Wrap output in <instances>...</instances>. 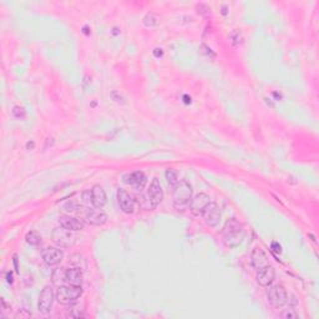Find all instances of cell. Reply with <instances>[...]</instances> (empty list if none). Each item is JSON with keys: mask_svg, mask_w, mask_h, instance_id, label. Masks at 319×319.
Listing matches in <instances>:
<instances>
[{"mask_svg": "<svg viewBox=\"0 0 319 319\" xmlns=\"http://www.w3.org/2000/svg\"><path fill=\"white\" fill-rule=\"evenodd\" d=\"M244 237V228L236 218H231L226 222L222 229V239L229 248H236L241 244Z\"/></svg>", "mask_w": 319, "mask_h": 319, "instance_id": "6da1fadb", "label": "cell"}, {"mask_svg": "<svg viewBox=\"0 0 319 319\" xmlns=\"http://www.w3.org/2000/svg\"><path fill=\"white\" fill-rule=\"evenodd\" d=\"M173 207L177 211H183L189 206L192 199V186L186 179H179L178 183L173 187Z\"/></svg>", "mask_w": 319, "mask_h": 319, "instance_id": "7a4b0ae2", "label": "cell"}, {"mask_svg": "<svg viewBox=\"0 0 319 319\" xmlns=\"http://www.w3.org/2000/svg\"><path fill=\"white\" fill-rule=\"evenodd\" d=\"M56 301L60 304L69 306V304L75 303L80 297L82 296L81 286H71V284H62L57 287L56 291Z\"/></svg>", "mask_w": 319, "mask_h": 319, "instance_id": "3957f363", "label": "cell"}, {"mask_svg": "<svg viewBox=\"0 0 319 319\" xmlns=\"http://www.w3.org/2000/svg\"><path fill=\"white\" fill-rule=\"evenodd\" d=\"M51 241L59 248H69L75 243V236L72 231H69V229L60 226L59 228H55L52 231Z\"/></svg>", "mask_w": 319, "mask_h": 319, "instance_id": "277c9868", "label": "cell"}, {"mask_svg": "<svg viewBox=\"0 0 319 319\" xmlns=\"http://www.w3.org/2000/svg\"><path fill=\"white\" fill-rule=\"evenodd\" d=\"M268 291H267V298L272 306L283 307L284 304L288 302V293H287L286 288L281 284H276V286H268Z\"/></svg>", "mask_w": 319, "mask_h": 319, "instance_id": "5b68a950", "label": "cell"}, {"mask_svg": "<svg viewBox=\"0 0 319 319\" xmlns=\"http://www.w3.org/2000/svg\"><path fill=\"white\" fill-rule=\"evenodd\" d=\"M163 199V191H162L161 183L159 178H154L150 183L149 189H147V203H149V209H154L159 206Z\"/></svg>", "mask_w": 319, "mask_h": 319, "instance_id": "8992f818", "label": "cell"}, {"mask_svg": "<svg viewBox=\"0 0 319 319\" xmlns=\"http://www.w3.org/2000/svg\"><path fill=\"white\" fill-rule=\"evenodd\" d=\"M54 299H56V296H55L52 288L50 286H45L42 288V291L40 292L39 302H37V309H39L40 313H50L52 303H54Z\"/></svg>", "mask_w": 319, "mask_h": 319, "instance_id": "52a82bcc", "label": "cell"}, {"mask_svg": "<svg viewBox=\"0 0 319 319\" xmlns=\"http://www.w3.org/2000/svg\"><path fill=\"white\" fill-rule=\"evenodd\" d=\"M211 197L206 193H198L191 199L189 202V211L194 214V216H202L204 209L207 208L209 203H211Z\"/></svg>", "mask_w": 319, "mask_h": 319, "instance_id": "ba28073f", "label": "cell"}, {"mask_svg": "<svg viewBox=\"0 0 319 319\" xmlns=\"http://www.w3.org/2000/svg\"><path fill=\"white\" fill-rule=\"evenodd\" d=\"M117 202H119V206L121 208V211L126 214L134 213L135 211V199L132 197V194H130L129 192L125 191V189L120 188L117 191Z\"/></svg>", "mask_w": 319, "mask_h": 319, "instance_id": "9c48e42d", "label": "cell"}, {"mask_svg": "<svg viewBox=\"0 0 319 319\" xmlns=\"http://www.w3.org/2000/svg\"><path fill=\"white\" fill-rule=\"evenodd\" d=\"M203 216L204 222L208 224L209 227H217L219 224V221H221V209L217 206L216 203L211 202V203L207 206V208L204 209V212L202 213Z\"/></svg>", "mask_w": 319, "mask_h": 319, "instance_id": "30bf717a", "label": "cell"}, {"mask_svg": "<svg viewBox=\"0 0 319 319\" xmlns=\"http://www.w3.org/2000/svg\"><path fill=\"white\" fill-rule=\"evenodd\" d=\"M42 259L47 266H56L64 259V252L59 247H49L42 252Z\"/></svg>", "mask_w": 319, "mask_h": 319, "instance_id": "8fae6325", "label": "cell"}, {"mask_svg": "<svg viewBox=\"0 0 319 319\" xmlns=\"http://www.w3.org/2000/svg\"><path fill=\"white\" fill-rule=\"evenodd\" d=\"M90 199H91V204L95 208H102L107 203L106 193H105L104 188L99 184H95L90 189Z\"/></svg>", "mask_w": 319, "mask_h": 319, "instance_id": "7c38bea8", "label": "cell"}, {"mask_svg": "<svg viewBox=\"0 0 319 319\" xmlns=\"http://www.w3.org/2000/svg\"><path fill=\"white\" fill-rule=\"evenodd\" d=\"M59 223L61 227H64V228L72 232L81 231L85 227V222L82 221V219L76 218V217L67 216V214H62V216L59 217Z\"/></svg>", "mask_w": 319, "mask_h": 319, "instance_id": "4fadbf2b", "label": "cell"}, {"mask_svg": "<svg viewBox=\"0 0 319 319\" xmlns=\"http://www.w3.org/2000/svg\"><path fill=\"white\" fill-rule=\"evenodd\" d=\"M251 263L257 272L266 268L267 266H269L268 257H267V254L264 253L263 249L259 248V247H257V248L253 249L251 256Z\"/></svg>", "mask_w": 319, "mask_h": 319, "instance_id": "5bb4252c", "label": "cell"}, {"mask_svg": "<svg viewBox=\"0 0 319 319\" xmlns=\"http://www.w3.org/2000/svg\"><path fill=\"white\" fill-rule=\"evenodd\" d=\"M274 278H276V271H274L273 267L269 264L266 268L261 269V271L257 272V283L262 287H268L273 283Z\"/></svg>", "mask_w": 319, "mask_h": 319, "instance_id": "9a60e30c", "label": "cell"}, {"mask_svg": "<svg viewBox=\"0 0 319 319\" xmlns=\"http://www.w3.org/2000/svg\"><path fill=\"white\" fill-rule=\"evenodd\" d=\"M85 219H86V222L90 224V226L100 227V226H104V224L107 222V214L104 213V212L99 208L89 209Z\"/></svg>", "mask_w": 319, "mask_h": 319, "instance_id": "2e32d148", "label": "cell"}, {"mask_svg": "<svg viewBox=\"0 0 319 319\" xmlns=\"http://www.w3.org/2000/svg\"><path fill=\"white\" fill-rule=\"evenodd\" d=\"M125 182L131 184V186L135 187L136 189H142L145 186H146L147 177L144 172L136 171L127 174V176H125Z\"/></svg>", "mask_w": 319, "mask_h": 319, "instance_id": "e0dca14e", "label": "cell"}, {"mask_svg": "<svg viewBox=\"0 0 319 319\" xmlns=\"http://www.w3.org/2000/svg\"><path fill=\"white\" fill-rule=\"evenodd\" d=\"M82 283V272L81 269L75 267V268H65V284H71V286H81Z\"/></svg>", "mask_w": 319, "mask_h": 319, "instance_id": "ac0fdd59", "label": "cell"}, {"mask_svg": "<svg viewBox=\"0 0 319 319\" xmlns=\"http://www.w3.org/2000/svg\"><path fill=\"white\" fill-rule=\"evenodd\" d=\"M52 283L56 286H62L65 284V268H57L52 272L51 274Z\"/></svg>", "mask_w": 319, "mask_h": 319, "instance_id": "d6986e66", "label": "cell"}, {"mask_svg": "<svg viewBox=\"0 0 319 319\" xmlns=\"http://www.w3.org/2000/svg\"><path fill=\"white\" fill-rule=\"evenodd\" d=\"M164 176H166V179H167V183L169 184V186L173 188L174 186H176L177 183H178V176H177V172L174 171L173 168H168L166 171V173H164Z\"/></svg>", "mask_w": 319, "mask_h": 319, "instance_id": "ffe728a7", "label": "cell"}, {"mask_svg": "<svg viewBox=\"0 0 319 319\" xmlns=\"http://www.w3.org/2000/svg\"><path fill=\"white\" fill-rule=\"evenodd\" d=\"M25 239H26L27 244H30V246H37V244L41 242V237H40L35 231L29 232V233L26 234V237H25Z\"/></svg>", "mask_w": 319, "mask_h": 319, "instance_id": "44dd1931", "label": "cell"}, {"mask_svg": "<svg viewBox=\"0 0 319 319\" xmlns=\"http://www.w3.org/2000/svg\"><path fill=\"white\" fill-rule=\"evenodd\" d=\"M281 318H283V319H297V318H298V314H297V312L294 311L293 308H288V309H284V311L282 312Z\"/></svg>", "mask_w": 319, "mask_h": 319, "instance_id": "7402d4cb", "label": "cell"}, {"mask_svg": "<svg viewBox=\"0 0 319 319\" xmlns=\"http://www.w3.org/2000/svg\"><path fill=\"white\" fill-rule=\"evenodd\" d=\"M144 22H145V25H147V26H154V25L157 24L156 17H155L154 14H147L146 16H145Z\"/></svg>", "mask_w": 319, "mask_h": 319, "instance_id": "603a6c76", "label": "cell"}, {"mask_svg": "<svg viewBox=\"0 0 319 319\" xmlns=\"http://www.w3.org/2000/svg\"><path fill=\"white\" fill-rule=\"evenodd\" d=\"M12 115H14L15 117H24V115H25L24 109H22V107H19V106H15L14 109H12Z\"/></svg>", "mask_w": 319, "mask_h": 319, "instance_id": "cb8c5ba5", "label": "cell"}, {"mask_svg": "<svg viewBox=\"0 0 319 319\" xmlns=\"http://www.w3.org/2000/svg\"><path fill=\"white\" fill-rule=\"evenodd\" d=\"M231 39H233L232 40V42H233V44H239V42H241V34H239L238 31H233L231 34Z\"/></svg>", "mask_w": 319, "mask_h": 319, "instance_id": "d4e9b609", "label": "cell"}, {"mask_svg": "<svg viewBox=\"0 0 319 319\" xmlns=\"http://www.w3.org/2000/svg\"><path fill=\"white\" fill-rule=\"evenodd\" d=\"M272 249H273V251L276 252V253H281V252H282L281 244H278L277 242H273V243H272Z\"/></svg>", "mask_w": 319, "mask_h": 319, "instance_id": "484cf974", "label": "cell"}, {"mask_svg": "<svg viewBox=\"0 0 319 319\" xmlns=\"http://www.w3.org/2000/svg\"><path fill=\"white\" fill-rule=\"evenodd\" d=\"M6 281H7V283H12V274H11V272H9V273L6 274Z\"/></svg>", "mask_w": 319, "mask_h": 319, "instance_id": "4316f807", "label": "cell"}, {"mask_svg": "<svg viewBox=\"0 0 319 319\" xmlns=\"http://www.w3.org/2000/svg\"><path fill=\"white\" fill-rule=\"evenodd\" d=\"M162 55H163V52H162V50L161 49H156L155 50V56H162Z\"/></svg>", "mask_w": 319, "mask_h": 319, "instance_id": "83f0119b", "label": "cell"}, {"mask_svg": "<svg viewBox=\"0 0 319 319\" xmlns=\"http://www.w3.org/2000/svg\"><path fill=\"white\" fill-rule=\"evenodd\" d=\"M14 264H15V269L17 272V261H16V256H14Z\"/></svg>", "mask_w": 319, "mask_h": 319, "instance_id": "f1b7e54d", "label": "cell"}]
</instances>
